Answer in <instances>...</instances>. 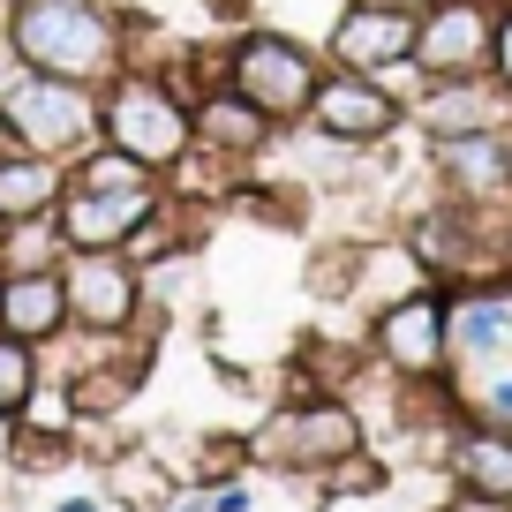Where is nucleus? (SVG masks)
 <instances>
[{"label":"nucleus","mask_w":512,"mask_h":512,"mask_svg":"<svg viewBox=\"0 0 512 512\" xmlns=\"http://www.w3.org/2000/svg\"><path fill=\"white\" fill-rule=\"evenodd\" d=\"M309 113H317L324 136H339V144H377L384 128L400 121V98L384 91L377 76H317V98H309Z\"/></svg>","instance_id":"nucleus-11"},{"label":"nucleus","mask_w":512,"mask_h":512,"mask_svg":"<svg viewBox=\"0 0 512 512\" xmlns=\"http://www.w3.org/2000/svg\"><path fill=\"white\" fill-rule=\"evenodd\" d=\"M226 83H234L241 98H256L272 121H287V113H309V98H317V61H309L294 38L256 31V38H241V46H234Z\"/></svg>","instance_id":"nucleus-4"},{"label":"nucleus","mask_w":512,"mask_h":512,"mask_svg":"<svg viewBox=\"0 0 512 512\" xmlns=\"http://www.w3.org/2000/svg\"><path fill=\"white\" fill-rule=\"evenodd\" d=\"M166 249H174V226H166V204H151V219L128 234V264H166Z\"/></svg>","instance_id":"nucleus-25"},{"label":"nucleus","mask_w":512,"mask_h":512,"mask_svg":"<svg viewBox=\"0 0 512 512\" xmlns=\"http://www.w3.org/2000/svg\"><path fill=\"white\" fill-rule=\"evenodd\" d=\"M437 174L452 181L460 196H497L512 181V151L497 144V128H467V136H430Z\"/></svg>","instance_id":"nucleus-13"},{"label":"nucleus","mask_w":512,"mask_h":512,"mask_svg":"<svg viewBox=\"0 0 512 512\" xmlns=\"http://www.w3.org/2000/svg\"><path fill=\"white\" fill-rule=\"evenodd\" d=\"M98 136L121 144L128 159H144L151 174H166V166H181V151H189V106H181L159 76L128 68V76L98 98Z\"/></svg>","instance_id":"nucleus-3"},{"label":"nucleus","mask_w":512,"mask_h":512,"mask_svg":"<svg viewBox=\"0 0 512 512\" xmlns=\"http://www.w3.org/2000/svg\"><path fill=\"white\" fill-rule=\"evenodd\" d=\"M452 467H460L467 490L512 497V437H497V430H460V437H452Z\"/></svg>","instance_id":"nucleus-17"},{"label":"nucleus","mask_w":512,"mask_h":512,"mask_svg":"<svg viewBox=\"0 0 512 512\" xmlns=\"http://www.w3.org/2000/svg\"><path fill=\"white\" fill-rule=\"evenodd\" d=\"M8 151H16V128H8V113H0V159H8Z\"/></svg>","instance_id":"nucleus-33"},{"label":"nucleus","mask_w":512,"mask_h":512,"mask_svg":"<svg viewBox=\"0 0 512 512\" xmlns=\"http://www.w3.org/2000/svg\"><path fill=\"white\" fill-rule=\"evenodd\" d=\"M106 482L128 512H166L174 505V475H166L159 452H136V460H106Z\"/></svg>","instance_id":"nucleus-19"},{"label":"nucleus","mask_w":512,"mask_h":512,"mask_svg":"<svg viewBox=\"0 0 512 512\" xmlns=\"http://www.w3.org/2000/svg\"><path fill=\"white\" fill-rule=\"evenodd\" d=\"M53 512H98V505H91V497H61Z\"/></svg>","instance_id":"nucleus-32"},{"label":"nucleus","mask_w":512,"mask_h":512,"mask_svg":"<svg viewBox=\"0 0 512 512\" xmlns=\"http://www.w3.org/2000/svg\"><path fill=\"white\" fill-rule=\"evenodd\" d=\"M128 384H136L128 369H91L83 384L68 377V400H76V422H83V415H113V407L128 400Z\"/></svg>","instance_id":"nucleus-24"},{"label":"nucleus","mask_w":512,"mask_h":512,"mask_svg":"<svg viewBox=\"0 0 512 512\" xmlns=\"http://www.w3.org/2000/svg\"><path fill=\"white\" fill-rule=\"evenodd\" d=\"M16 234H8V272H53L68 256L61 226H53V211H38V219H8Z\"/></svg>","instance_id":"nucleus-20"},{"label":"nucleus","mask_w":512,"mask_h":512,"mask_svg":"<svg viewBox=\"0 0 512 512\" xmlns=\"http://www.w3.org/2000/svg\"><path fill=\"white\" fill-rule=\"evenodd\" d=\"M415 31H422V16H407L392 0H362V8L339 16L332 53H339V68H354V76H377V68H392V61H415Z\"/></svg>","instance_id":"nucleus-10"},{"label":"nucleus","mask_w":512,"mask_h":512,"mask_svg":"<svg viewBox=\"0 0 512 512\" xmlns=\"http://www.w3.org/2000/svg\"><path fill=\"white\" fill-rule=\"evenodd\" d=\"M392 8H407V16H430V8H437V0H392Z\"/></svg>","instance_id":"nucleus-34"},{"label":"nucleus","mask_w":512,"mask_h":512,"mask_svg":"<svg viewBox=\"0 0 512 512\" xmlns=\"http://www.w3.org/2000/svg\"><path fill=\"white\" fill-rule=\"evenodd\" d=\"M211 512H249V490H241V482H226V490L211 497Z\"/></svg>","instance_id":"nucleus-30"},{"label":"nucleus","mask_w":512,"mask_h":512,"mask_svg":"<svg viewBox=\"0 0 512 512\" xmlns=\"http://www.w3.org/2000/svg\"><path fill=\"white\" fill-rule=\"evenodd\" d=\"M249 452H256V460H287V467H317V475H324L332 460L362 452V422H354V407L317 400V407H294V415H279Z\"/></svg>","instance_id":"nucleus-5"},{"label":"nucleus","mask_w":512,"mask_h":512,"mask_svg":"<svg viewBox=\"0 0 512 512\" xmlns=\"http://www.w3.org/2000/svg\"><path fill=\"white\" fill-rule=\"evenodd\" d=\"M76 181H83V189H151V166L128 159L121 144H106V136H98V144L76 159Z\"/></svg>","instance_id":"nucleus-21"},{"label":"nucleus","mask_w":512,"mask_h":512,"mask_svg":"<svg viewBox=\"0 0 512 512\" xmlns=\"http://www.w3.org/2000/svg\"><path fill=\"white\" fill-rule=\"evenodd\" d=\"M0 241H8V219H0Z\"/></svg>","instance_id":"nucleus-36"},{"label":"nucleus","mask_w":512,"mask_h":512,"mask_svg":"<svg viewBox=\"0 0 512 512\" xmlns=\"http://www.w3.org/2000/svg\"><path fill=\"white\" fill-rule=\"evenodd\" d=\"M61 287H68V317L91 332H128V317H136V264H121L113 249H68Z\"/></svg>","instance_id":"nucleus-6"},{"label":"nucleus","mask_w":512,"mask_h":512,"mask_svg":"<svg viewBox=\"0 0 512 512\" xmlns=\"http://www.w3.org/2000/svg\"><path fill=\"white\" fill-rule=\"evenodd\" d=\"M490 68H497V83L512 91V16H497V31H490Z\"/></svg>","instance_id":"nucleus-28"},{"label":"nucleus","mask_w":512,"mask_h":512,"mask_svg":"<svg viewBox=\"0 0 512 512\" xmlns=\"http://www.w3.org/2000/svg\"><path fill=\"white\" fill-rule=\"evenodd\" d=\"M497 113H505V98H497L490 83H437V91L422 98V121H430V136H467V128H497Z\"/></svg>","instance_id":"nucleus-16"},{"label":"nucleus","mask_w":512,"mask_h":512,"mask_svg":"<svg viewBox=\"0 0 512 512\" xmlns=\"http://www.w3.org/2000/svg\"><path fill=\"white\" fill-rule=\"evenodd\" d=\"M68 324V287H61V264L53 272H8L0 279V332L16 339H53Z\"/></svg>","instance_id":"nucleus-12"},{"label":"nucleus","mask_w":512,"mask_h":512,"mask_svg":"<svg viewBox=\"0 0 512 512\" xmlns=\"http://www.w3.org/2000/svg\"><path fill=\"white\" fill-rule=\"evenodd\" d=\"M174 512H211V505H196V497H174Z\"/></svg>","instance_id":"nucleus-35"},{"label":"nucleus","mask_w":512,"mask_h":512,"mask_svg":"<svg viewBox=\"0 0 512 512\" xmlns=\"http://www.w3.org/2000/svg\"><path fill=\"white\" fill-rule=\"evenodd\" d=\"M445 347H452V302L445 294H400V302L377 317V354L400 369V377H437Z\"/></svg>","instance_id":"nucleus-7"},{"label":"nucleus","mask_w":512,"mask_h":512,"mask_svg":"<svg viewBox=\"0 0 512 512\" xmlns=\"http://www.w3.org/2000/svg\"><path fill=\"white\" fill-rule=\"evenodd\" d=\"M61 204V159L46 151H8L0 159V219H38Z\"/></svg>","instance_id":"nucleus-15"},{"label":"nucleus","mask_w":512,"mask_h":512,"mask_svg":"<svg viewBox=\"0 0 512 512\" xmlns=\"http://www.w3.org/2000/svg\"><path fill=\"white\" fill-rule=\"evenodd\" d=\"M0 113L16 128V151H46V159H83L98 144V98L91 83L68 76H8L0 83Z\"/></svg>","instance_id":"nucleus-2"},{"label":"nucleus","mask_w":512,"mask_h":512,"mask_svg":"<svg viewBox=\"0 0 512 512\" xmlns=\"http://www.w3.org/2000/svg\"><path fill=\"white\" fill-rule=\"evenodd\" d=\"M151 204L159 196L151 189H61V204H53V226H61L68 249H121L136 226L151 219Z\"/></svg>","instance_id":"nucleus-8"},{"label":"nucleus","mask_w":512,"mask_h":512,"mask_svg":"<svg viewBox=\"0 0 512 512\" xmlns=\"http://www.w3.org/2000/svg\"><path fill=\"white\" fill-rule=\"evenodd\" d=\"M445 512H512V497H482V490H467L460 505H445Z\"/></svg>","instance_id":"nucleus-29"},{"label":"nucleus","mask_w":512,"mask_h":512,"mask_svg":"<svg viewBox=\"0 0 512 512\" xmlns=\"http://www.w3.org/2000/svg\"><path fill=\"white\" fill-rule=\"evenodd\" d=\"M264 121H272V113L256 106V98H241L234 83H211L204 98H196V144L204 151H219V159H241V151H256L264 144Z\"/></svg>","instance_id":"nucleus-14"},{"label":"nucleus","mask_w":512,"mask_h":512,"mask_svg":"<svg viewBox=\"0 0 512 512\" xmlns=\"http://www.w3.org/2000/svg\"><path fill=\"white\" fill-rule=\"evenodd\" d=\"M490 407H497V415H512V377H497V384H490Z\"/></svg>","instance_id":"nucleus-31"},{"label":"nucleus","mask_w":512,"mask_h":512,"mask_svg":"<svg viewBox=\"0 0 512 512\" xmlns=\"http://www.w3.org/2000/svg\"><path fill=\"white\" fill-rule=\"evenodd\" d=\"M8 53L23 68H38V76L91 83L121 53V23L98 0H16L8 8Z\"/></svg>","instance_id":"nucleus-1"},{"label":"nucleus","mask_w":512,"mask_h":512,"mask_svg":"<svg viewBox=\"0 0 512 512\" xmlns=\"http://www.w3.org/2000/svg\"><path fill=\"white\" fill-rule=\"evenodd\" d=\"M490 31H497V16L482 0H437L415 31V68H430V76H475L490 61Z\"/></svg>","instance_id":"nucleus-9"},{"label":"nucleus","mask_w":512,"mask_h":512,"mask_svg":"<svg viewBox=\"0 0 512 512\" xmlns=\"http://www.w3.org/2000/svg\"><path fill=\"white\" fill-rule=\"evenodd\" d=\"M324 490L332 497H354V490H384V467H369L362 452H347V460L324 467Z\"/></svg>","instance_id":"nucleus-26"},{"label":"nucleus","mask_w":512,"mask_h":512,"mask_svg":"<svg viewBox=\"0 0 512 512\" xmlns=\"http://www.w3.org/2000/svg\"><path fill=\"white\" fill-rule=\"evenodd\" d=\"M407 256H415L422 272H467V264H475V241H467V226L452 219V211H422V219L407 226Z\"/></svg>","instance_id":"nucleus-18"},{"label":"nucleus","mask_w":512,"mask_h":512,"mask_svg":"<svg viewBox=\"0 0 512 512\" xmlns=\"http://www.w3.org/2000/svg\"><path fill=\"white\" fill-rule=\"evenodd\" d=\"M452 339L460 347H497V339H512V309L497 294H467V302H452Z\"/></svg>","instance_id":"nucleus-22"},{"label":"nucleus","mask_w":512,"mask_h":512,"mask_svg":"<svg viewBox=\"0 0 512 512\" xmlns=\"http://www.w3.org/2000/svg\"><path fill=\"white\" fill-rule=\"evenodd\" d=\"M8 452H16L23 467H61L68 460V437L61 430H16V445H8Z\"/></svg>","instance_id":"nucleus-27"},{"label":"nucleus","mask_w":512,"mask_h":512,"mask_svg":"<svg viewBox=\"0 0 512 512\" xmlns=\"http://www.w3.org/2000/svg\"><path fill=\"white\" fill-rule=\"evenodd\" d=\"M38 384V362H31V339L0 332V415H23V400H31Z\"/></svg>","instance_id":"nucleus-23"}]
</instances>
